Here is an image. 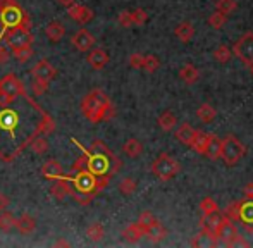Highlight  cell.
I'll list each match as a JSON object with an SVG mask.
<instances>
[{
    "instance_id": "obj_1",
    "label": "cell",
    "mask_w": 253,
    "mask_h": 248,
    "mask_svg": "<svg viewBox=\"0 0 253 248\" xmlns=\"http://www.w3.org/2000/svg\"><path fill=\"white\" fill-rule=\"evenodd\" d=\"M71 141L84 154L86 169L90 172H93L95 176H110L112 178L123 165L121 159L100 140H95L90 148H84L76 138H71Z\"/></svg>"
},
{
    "instance_id": "obj_2",
    "label": "cell",
    "mask_w": 253,
    "mask_h": 248,
    "mask_svg": "<svg viewBox=\"0 0 253 248\" xmlns=\"http://www.w3.org/2000/svg\"><path fill=\"white\" fill-rule=\"evenodd\" d=\"M69 185V195L81 205H88L98 191L109 185L110 176H95L88 169L76 171L74 176H62Z\"/></svg>"
},
{
    "instance_id": "obj_3",
    "label": "cell",
    "mask_w": 253,
    "mask_h": 248,
    "mask_svg": "<svg viewBox=\"0 0 253 248\" xmlns=\"http://www.w3.org/2000/svg\"><path fill=\"white\" fill-rule=\"evenodd\" d=\"M81 112L88 121L97 124L112 119L116 114V109H114L109 95L103 93L102 90H93L88 95H84L81 100Z\"/></svg>"
},
{
    "instance_id": "obj_4",
    "label": "cell",
    "mask_w": 253,
    "mask_h": 248,
    "mask_svg": "<svg viewBox=\"0 0 253 248\" xmlns=\"http://www.w3.org/2000/svg\"><path fill=\"white\" fill-rule=\"evenodd\" d=\"M0 26H2L0 35L10 28L31 30V19L17 0H0Z\"/></svg>"
},
{
    "instance_id": "obj_5",
    "label": "cell",
    "mask_w": 253,
    "mask_h": 248,
    "mask_svg": "<svg viewBox=\"0 0 253 248\" xmlns=\"http://www.w3.org/2000/svg\"><path fill=\"white\" fill-rule=\"evenodd\" d=\"M224 217L231 219V221L241 222L247 231H253V200H245L236 202V204L229 205V207L224 210Z\"/></svg>"
},
{
    "instance_id": "obj_6",
    "label": "cell",
    "mask_w": 253,
    "mask_h": 248,
    "mask_svg": "<svg viewBox=\"0 0 253 248\" xmlns=\"http://www.w3.org/2000/svg\"><path fill=\"white\" fill-rule=\"evenodd\" d=\"M150 169H152V174L155 176L157 179H160V181H169V179H172L176 174H179L181 164L176 159L170 157L169 154H160L159 157L152 162Z\"/></svg>"
},
{
    "instance_id": "obj_7",
    "label": "cell",
    "mask_w": 253,
    "mask_h": 248,
    "mask_svg": "<svg viewBox=\"0 0 253 248\" xmlns=\"http://www.w3.org/2000/svg\"><path fill=\"white\" fill-rule=\"evenodd\" d=\"M0 91H2V93H5L9 98H12V100H14V98H17V97H23L24 100L30 102V104L33 105V107L37 109L40 114L43 112V109H40L37 102H33L30 98V95L26 93V88H24L23 81H21L16 74H5V76L0 80Z\"/></svg>"
},
{
    "instance_id": "obj_8",
    "label": "cell",
    "mask_w": 253,
    "mask_h": 248,
    "mask_svg": "<svg viewBox=\"0 0 253 248\" xmlns=\"http://www.w3.org/2000/svg\"><path fill=\"white\" fill-rule=\"evenodd\" d=\"M247 154V147L238 140L234 134H227L222 140V150H220V159L224 161V164L227 167H233L238 162L243 159V155Z\"/></svg>"
},
{
    "instance_id": "obj_9",
    "label": "cell",
    "mask_w": 253,
    "mask_h": 248,
    "mask_svg": "<svg viewBox=\"0 0 253 248\" xmlns=\"http://www.w3.org/2000/svg\"><path fill=\"white\" fill-rule=\"evenodd\" d=\"M0 40H3V43L10 48L17 47H26L35 41V37L30 30H23V28H10V30L3 31L0 35Z\"/></svg>"
},
{
    "instance_id": "obj_10",
    "label": "cell",
    "mask_w": 253,
    "mask_h": 248,
    "mask_svg": "<svg viewBox=\"0 0 253 248\" xmlns=\"http://www.w3.org/2000/svg\"><path fill=\"white\" fill-rule=\"evenodd\" d=\"M233 52H234V55L241 61V64L250 66L253 62V33L252 31L245 33L243 37L234 43Z\"/></svg>"
},
{
    "instance_id": "obj_11",
    "label": "cell",
    "mask_w": 253,
    "mask_h": 248,
    "mask_svg": "<svg viewBox=\"0 0 253 248\" xmlns=\"http://www.w3.org/2000/svg\"><path fill=\"white\" fill-rule=\"evenodd\" d=\"M236 235H238V229H236V226H234V221H231V219H227L222 215V219H220V222L215 228L217 240H219L222 245L229 247L231 242L236 238Z\"/></svg>"
},
{
    "instance_id": "obj_12",
    "label": "cell",
    "mask_w": 253,
    "mask_h": 248,
    "mask_svg": "<svg viewBox=\"0 0 253 248\" xmlns=\"http://www.w3.org/2000/svg\"><path fill=\"white\" fill-rule=\"evenodd\" d=\"M19 124V114L12 109L2 107L0 111V129L7 131L12 138H16V127Z\"/></svg>"
},
{
    "instance_id": "obj_13",
    "label": "cell",
    "mask_w": 253,
    "mask_h": 248,
    "mask_svg": "<svg viewBox=\"0 0 253 248\" xmlns=\"http://www.w3.org/2000/svg\"><path fill=\"white\" fill-rule=\"evenodd\" d=\"M67 14L80 24H88L90 21H93V17H95V12L90 7L81 5V3H76V2L67 9Z\"/></svg>"
},
{
    "instance_id": "obj_14",
    "label": "cell",
    "mask_w": 253,
    "mask_h": 248,
    "mask_svg": "<svg viewBox=\"0 0 253 248\" xmlns=\"http://www.w3.org/2000/svg\"><path fill=\"white\" fill-rule=\"evenodd\" d=\"M73 45L76 47V50L80 52H88L95 47V37L88 30H80L74 33L73 37Z\"/></svg>"
},
{
    "instance_id": "obj_15",
    "label": "cell",
    "mask_w": 253,
    "mask_h": 248,
    "mask_svg": "<svg viewBox=\"0 0 253 248\" xmlns=\"http://www.w3.org/2000/svg\"><path fill=\"white\" fill-rule=\"evenodd\" d=\"M31 74H33V78H42V80H45V81H50L55 78L57 69L48 61L42 59V61H38L31 67Z\"/></svg>"
},
{
    "instance_id": "obj_16",
    "label": "cell",
    "mask_w": 253,
    "mask_h": 248,
    "mask_svg": "<svg viewBox=\"0 0 253 248\" xmlns=\"http://www.w3.org/2000/svg\"><path fill=\"white\" fill-rule=\"evenodd\" d=\"M86 61L91 67H93V69L102 71L103 67L109 64V54H107L103 48H91V50H88Z\"/></svg>"
},
{
    "instance_id": "obj_17",
    "label": "cell",
    "mask_w": 253,
    "mask_h": 248,
    "mask_svg": "<svg viewBox=\"0 0 253 248\" xmlns=\"http://www.w3.org/2000/svg\"><path fill=\"white\" fill-rule=\"evenodd\" d=\"M145 233H147V228L136 221V222H133V224H129L126 229H124L123 238L126 240V242H129V243H138L145 236Z\"/></svg>"
},
{
    "instance_id": "obj_18",
    "label": "cell",
    "mask_w": 253,
    "mask_h": 248,
    "mask_svg": "<svg viewBox=\"0 0 253 248\" xmlns=\"http://www.w3.org/2000/svg\"><path fill=\"white\" fill-rule=\"evenodd\" d=\"M220 150H222V140H219L215 134H210L203 155H205L207 159H210V161H219Z\"/></svg>"
},
{
    "instance_id": "obj_19",
    "label": "cell",
    "mask_w": 253,
    "mask_h": 248,
    "mask_svg": "<svg viewBox=\"0 0 253 248\" xmlns=\"http://www.w3.org/2000/svg\"><path fill=\"white\" fill-rule=\"evenodd\" d=\"M166 235H167L166 228H164V226L160 224V222L157 221V219L147 226V233H145V236L148 238V242L153 243V245H155V243L162 242V240L166 238Z\"/></svg>"
},
{
    "instance_id": "obj_20",
    "label": "cell",
    "mask_w": 253,
    "mask_h": 248,
    "mask_svg": "<svg viewBox=\"0 0 253 248\" xmlns=\"http://www.w3.org/2000/svg\"><path fill=\"white\" fill-rule=\"evenodd\" d=\"M45 35H47V38L52 43H57V41L62 40L64 35H66V26H64L60 21H50V23L45 26Z\"/></svg>"
},
{
    "instance_id": "obj_21",
    "label": "cell",
    "mask_w": 253,
    "mask_h": 248,
    "mask_svg": "<svg viewBox=\"0 0 253 248\" xmlns=\"http://www.w3.org/2000/svg\"><path fill=\"white\" fill-rule=\"evenodd\" d=\"M16 229L21 235H30L37 229V219L30 214H23L21 217L16 219Z\"/></svg>"
},
{
    "instance_id": "obj_22",
    "label": "cell",
    "mask_w": 253,
    "mask_h": 248,
    "mask_svg": "<svg viewBox=\"0 0 253 248\" xmlns=\"http://www.w3.org/2000/svg\"><path fill=\"white\" fill-rule=\"evenodd\" d=\"M42 176L47 179H57L62 178L64 171H62V164L57 161H47L43 165H42Z\"/></svg>"
},
{
    "instance_id": "obj_23",
    "label": "cell",
    "mask_w": 253,
    "mask_h": 248,
    "mask_svg": "<svg viewBox=\"0 0 253 248\" xmlns=\"http://www.w3.org/2000/svg\"><path fill=\"white\" fill-rule=\"evenodd\" d=\"M64 176V174H62ZM52 186H50V195L55 200L62 202L64 198L69 195V185L64 178H57V179H52Z\"/></svg>"
},
{
    "instance_id": "obj_24",
    "label": "cell",
    "mask_w": 253,
    "mask_h": 248,
    "mask_svg": "<svg viewBox=\"0 0 253 248\" xmlns=\"http://www.w3.org/2000/svg\"><path fill=\"white\" fill-rule=\"evenodd\" d=\"M179 78H181V81H184L186 84H195L200 80V71H198L193 64H186V66L181 67Z\"/></svg>"
},
{
    "instance_id": "obj_25",
    "label": "cell",
    "mask_w": 253,
    "mask_h": 248,
    "mask_svg": "<svg viewBox=\"0 0 253 248\" xmlns=\"http://www.w3.org/2000/svg\"><path fill=\"white\" fill-rule=\"evenodd\" d=\"M174 35H176V38H179L183 43H188V41L195 37V26L191 23H188V21L179 23L176 26V30H174Z\"/></svg>"
},
{
    "instance_id": "obj_26",
    "label": "cell",
    "mask_w": 253,
    "mask_h": 248,
    "mask_svg": "<svg viewBox=\"0 0 253 248\" xmlns=\"http://www.w3.org/2000/svg\"><path fill=\"white\" fill-rule=\"evenodd\" d=\"M195 127H191L188 123H184V124H181L179 127L176 129V138H177V141L179 143H183L184 147H190L191 145V140H193V136H195Z\"/></svg>"
},
{
    "instance_id": "obj_27",
    "label": "cell",
    "mask_w": 253,
    "mask_h": 248,
    "mask_svg": "<svg viewBox=\"0 0 253 248\" xmlns=\"http://www.w3.org/2000/svg\"><path fill=\"white\" fill-rule=\"evenodd\" d=\"M123 152L129 159H138L143 154V145H141V141L136 140V138H129V140L123 145Z\"/></svg>"
},
{
    "instance_id": "obj_28",
    "label": "cell",
    "mask_w": 253,
    "mask_h": 248,
    "mask_svg": "<svg viewBox=\"0 0 253 248\" xmlns=\"http://www.w3.org/2000/svg\"><path fill=\"white\" fill-rule=\"evenodd\" d=\"M157 124L160 126V129L172 131L174 127L177 126V118L170 111H164L162 114L159 116V119H157Z\"/></svg>"
},
{
    "instance_id": "obj_29",
    "label": "cell",
    "mask_w": 253,
    "mask_h": 248,
    "mask_svg": "<svg viewBox=\"0 0 253 248\" xmlns=\"http://www.w3.org/2000/svg\"><path fill=\"white\" fill-rule=\"evenodd\" d=\"M209 136H210L209 133H203V131L197 129V131H195L193 140H191L190 148H193V150L197 152V154H202L203 155V152H205V147H207V141H209Z\"/></svg>"
},
{
    "instance_id": "obj_30",
    "label": "cell",
    "mask_w": 253,
    "mask_h": 248,
    "mask_svg": "<svg viewBox=\"0 0 253 248\" xmlns=\"http://www.w3.org/2000/svg\"><path fill=\"white\" fill-rule=\"evenodd\" d=\"M28 147L31 148V152H33L35 155H43V154H47V150H48V141L43 134H38V136H35L33 140L30 141Z\"/></svg>"
},
{
    "instance_id": "obj_31",
    "label": "cell",
    "mask_w": 253,
    "mask_h": 248,
    "mask_svg": "<svg viewBox=\"0 0 253 248\" xmlns=\"http://www.w3.org/2000/svg\"><path fill=\"white\" fill-rule=\"evenodd\" d=\"M197 118L200 119L202 123L209 124V123H212L213 119L217 118V112L210 104H202L200 107L197 109Z\"/></svg>"
},
{
    "instance_id": "obj_32",
    "label": "cell",
    "mask_w": 253,
    "mask_h": 248,
    "mask_svg": "<svg viewBox=\"0 0 253 248\" xmlns=\"http://www.w3.org/2000/svg\"><path fill=\"white\" fill-rule=\"evenodd\" d=\"M86 236H88V240H90V242L98 243V242H102L103 236H105V229H103V226L100 224V222H93V224L88 226Z\"/></svg>"
},
{
    "instance_id": "obj_33",
    "label": "cell",
    "mask_w": 253,
    "mask_h": 248,
    "mask_svg": "<svg viewBox=\"0 0 253 248\" xmlns=\"http://www.w3.org/2000/svg\"><path fill=\"white\" fill-rule=\"evenodd\" d=\"M200 212H202L203 217H209V215H213L219 212V205H217V202L213 200V198L205 197L200 202Z\"/></svg>"
},
{
    "instance_id": "obj_34",
    "label": "cell",
    "mask_w": 253,
    "mask_h": 248,
    "mask_svg": "<svg viewBox=\"0 0 253 248\" xmlns=\"http://www.w3.org/2000/svg\"><path fill=\"white\" fill-rule=\"evenodd\" d=\"M12 50V57H16L17 62L24 64L28 62L31 57H33V48H31V45H26V47H17V48H10Z\"/></svg>"
},
{
    "instance_id": "obj_35",
    "label": "cell",
    "mask_w": 253,
    "mask_h": 248,
    "mask_svg": "<svg viewBox=\"0 0 253 248\" xmlns=\"http://www.w3.org/2000/svg\"><path fill=\"white\" fill-rule=\"evenodd\" d=\"M16 228V217H14L10 212L7 210H2L0 212V231L7 233L10 231V229Z\"/></svg>"
},
{
    "instance_id": "obj_36",
    "label": "cell",
    "mask_w": 253,
    "mask_h": 248,
    "mask_svg": "<svg viewBox=\"0 0 253 248\" xmlns=\"http://www.w3.org/2000/svg\"><path fill=\"white\" fill-rule=\"evenodd\" d=\"M236 9H238L236 0H217L215 2V10L222 12L224 16H229V14H233Z\"/></svg>"
},
{
    "instance_id": "obj_37",
    "label": "cell",
    "mask_w": 253,
    "mask_h": 248,
    "mask_svg": "<svg viewBox=\"0 0 253 248\" xmlns=\"http://www.w3.org/2000/svg\"><path fill=\"white\" fill-rule=\"evenodd\" d=\"M226 21H227V16H224V14L219 12V10H213L209 17V26L213 28V30H220V28L226 24Z\"/></svg>"
},
{
    "instance_id": "obj_38",
    "label": "cell",
    "mask_w": 253,
    "mask_h": 248,
    "mask_svg": "<svg viewBox=\"0 0 253 248\" xmlns=\"http://www.w3.org/2000/svg\"><path fill=\"white\" fill-rule=\"evenodd\" d=\"M213 59H215L217 62H220V64L229 62V59H231L229 47H226V45H219V47L213 50Z\"/></svg>"
},
{
    "instance_id": "obj_39",
    "label": "cell",
    "mask_w": 253,
    "mask_h": 248,
    "mask_svg": "<svg viewBox=\"0 0 253 248\" xmlns=\"http://www.w3.org/2000/svg\"><path fill=\"white\" fill-rule=\"evenodd\" d=\"M119 191L123 195H126V197H129V195H133L136 191V181L133 178H124L119 183Z\"/></svg>"
},
{
    "instance_id": "obj_40",
    "label": "cell",
    "mask_w": 253,
    "mask_h": 248,
    "mask_svg": "<svg viewBox=\"0 0 253 248\" xmlns=\"http://www.w3.org/2000/svg\"><path fill=\"white\" fill-rule=\"evenodd\" d=\"M159 67H160V61H159L157 55H145L143 67H141V69L147 71V73H155Z\"/></svg>"
},
{
    "instance_id": "obj_41",
    "label": "cell",
    "mask_w": 253,
    "mask_h": 248,
    "mask_svg": "<svg viewBox=\"0 0 253 248\" xmlns=\"http://www.w3.org/2000/svg\"><path fill=\"white\" fill-rule=\"evenodd\" d=\"M131 19H133V26H143L148 21V14L145 9H134L131 10Z\"/></svg>"
},
{
    "instance_id": "obj_42",
    "label": "cell",
    "mask_w": 253,
    "mask_h": 248,
    "mask_svg": "<svg viewBox=\"0 0 253 248\" xmlns=\"http://www.w3.org/2000/svg\"><path fill=\"white\" fill-rule=\"evenodd\" d=\"M31 90L37 97H42L45 91L48 90V81L42 80V78H33V83H31Z\"/></svg>"
},
{
    "instance_id": "obj_43",
    "label": "cell",
    "mask_w": 253,
    "mask_h": 248,
    "mask_svg": "<svg viewBox=\"0 0 253 248\" xmlns=\"http://www.w3.org/2000/svg\"><path fill=\"white\" fill-rule=\"evenodd\" d=\"M117 23H119L123 28H131V26H133L131 10H123V12H119V16H117Z\"/></svg>"
},
{
    "instance_id": "obj_44",
    "label": "cell",
    "mask_w": 253,
    "mask_h": 248,
    "mask_svg": "<svg viewBox=\"0 0 253 248\" xmlns=\"http://www.w3.org/2000/svg\"><path fill=\"white\" fill-rule=\"evenodd\" d=\"M143 59H145V55L143 54H131L129 55V66L133 67V69H141L143 67Z\"/></svg>"
},
{
    "instance_id": "obj_45",
    "label": "cell",
    "mask_w": 253,
    "mask_h": 248,
    "mask_svg": "<svg viewBox=\"0 0 253 248\" xmlns=\"http://www.w3.org/2000/svg\"><path fill=\"white\" fill-rule=\"evenodd\" d=\"M155 221V217H153V214L152 212H141V215H140V219H138V222H140V224H143L145 228H147L148 224H150V222H153Z\"/></svg>"
},
{
    "instance_id": "obj_46",
    "label": "cell",
    "mask_w": 253,
    "mask_h": 248,
    "mask_svg": "<svg viewBox=\"0 0 253 248\" xmlns=\"http://www.w3.org/2000/svg\"><path fill=\"white\" fill-rule=\"evenodd\" d=\"M81 169H86V157H84V154L81 155L80 159H76V162L73 164V171H81Z\"/></svg>"
},
{
    "instance_id": "obj_47",
    "label": "cell",
    "mask_w": 253,
    "mask_h": 248,
    "mask_svg": "<svg viewBox=\"0 0 253 248\" xmlns=\"http://www.w3.org/2000/svg\"><path fill=\"white\" fill-rule=\"evenodd\" d=\"M229 247H250V243L247 242V240L243 238V236H240V235H236V238L231 242V245Z\"/></svg>"
},
{
    "instance_id": "obj_48",
    "label": "cell",
    "mask_w": 253,
    "mask_h": 248,
    "mask_svg": "<svg viewBox=\"0 0 253 248\" xmlns=\"http://www.w3.org/2000/svg\"><path fill=\"white\" fill-rule=\"evenodd\" d=\"M9 204H10L9 197H7L5 193H0V212H2V210H7Z\"/></svg>"
},
{
    "instance_id": "obj_49",
    "label": "cell",
    "mask_w": 253,
    "mask_h": 248,
    "mask_svg": "<svg viewBox=\"0 0 253 248\" xmlns=\"http://www.w3.org/2000/svg\"><path fill=\"white\" fill-rule=\"evenodd\" d=\"M243 195H245V198H248V200H253V183H247V185H245Z\"/></svg>"
},
{
    "instance_id": "obj_50",
    "label": "cell",
    "mask_w": 253,
    "mask_h": 248,
    "mask_svg": "<svg viewBox=\"0 0 253 248\" xmlns=\"http://www.w3.org/2000/svg\"><path fill=\"white\" fill-rule=\"evenodd\" d=\"M10 104H12V98H9L5 93L0 91V107H7V105H10Z\"/></svg>"
},
{
    "instance_id": "obj_51",
    "label": "cell",
    "mask_w": 253,
    "mask_h": 248,
    "mask_svg": "<svg viewBox=\"0 0 253 248\" xmlns=\"http://www.w3.org/2000/svg\"><path fill=\"white\" fill-rule=\"evenodd\" d=\"M7 61H9V52L0 45V64H5Z\"/></svg>"
},
{
    "instance_id": "obj_52",
    "label": "cell",
    "mask_w": 253,
    "mask_h": 248,
    "mask_svg": "<svg viewBox=\"0 0 253 248\" xmlns=\"http://www.w3.org/2000/svg\"><path fill=\"white\" fill-rule=\"evenodd\" d=\"M57 2H59L62 7H66V9H69V7L73 5L74 2H76V0H57Z\"/></svg>"
},
{
    "instance_id": "obj_53",
    "label": "cell",
    "mask_w": 253,
    "mask_h": 248,
    "mask_svg": "<svg viewBox=\"0 0 253 248\" xmlns=\"http://www.w3.org/2000/svg\"><path fill=\"white\" fill-rule=\"evenodd\" d=\"M55 245H57V247H67L69 243H66V242H57Z\"/></svg>"
},
{
    "instance_id": "obj_54",
    "label": "cell",
    "mask_w": 253,
    "mask_h": 248,
    "mask_svg": "<svg viewBox=\"0 0 253 248\" xmlns=\"http://www.w3.org/2000/svg\"><path fill=\"white\" fill-rule=\"evenodd\" d=\"M248 67H250V73H252V76H253V62L250 64V66H248Z\"/></svg>"
},
{
    "instance_id": "obj_55",
    "label": "cell",
    "mask_w": 253,
    "mask_h": 248,
    "mask_svg": "<svg viewBox=\"0 0 253 248\" xmlns=\"http://www.w3.org/2000/svg\"><path fill=\"white\" fill-rule=\"evenodd\" d=\"M0 157H2V159H3V155H2V154H0Z\"/></svg>"
}]
</instances>
